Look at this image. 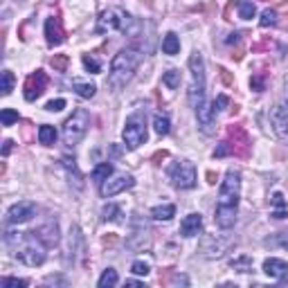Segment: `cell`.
<instances>
[{
    "label": "cell",
    "instance_id": "1",
    "mask_svg": "<svg viewBox=\"0 0 288 288\" xmlns=\"http://www.w3.org/2000/svg\"><path fill=\"white\" fill-rule=\"evenodd\" d=\"M241 196V173L236 169H230L225 173V180L221 185V194H218V205L214 221L221 230H230L236 223V207H239Z\"/></svg>",
    "mask_w": 288,
    "mask_h": 288
},
{
    "label": "cell",
    "instance_id": "2",
    "mask_svg": "<svg viewBox=\"0 0 288 288\" xmlns=\"http://www.w3.org/2000/svg\"><path fill=\"white\" fill-rule=\"evenodd\" d=\"M140 61H142V54L138 52L135 48H126V50H120L115 54L110 63V72H108V86L113 90H120L124 88L128 81L133 79L135 70H138Z\"/></svg>",
    "mask_w": 288,
    "mask_h": 288
},
{
    "label": "cell",
    "instance_id": "3",
    "mask_svg": "<svg viewBox=\"0 0 288 288\" xmlns=\"http://www.w3.org/2000/svg\"><path fill=\"white\" fill-rule=\"evenodd\" d=\"M97 32H124L126 36H138L140 25H138V23H135L124 9L110 7V9L101 11Z\"/></svg>",
    "mask_w": 288,
    "mask_h": 288
},
{
    "label": "cell",
    "instance_id": "4",
    "mask_svg": "<svg viewBox=\"0 0 288 288\" xmlns=\"http://www.w3.org/2000/svg\"><path fill=\"white\" fill-rule=\"evenodd\" d=\"M14 250H16V259L23 261L25 266L36 268V266H41V263L45 261V243L38 239V236H32V234L23 232L20 241L14 246Z\"/></svg>",
    "mask_w": 288,
    "mask_h": 288
},
{
    "label": "cell",
    "instance_id": "5",
    "mask_svg": "<svg viewBox=\"0 0 288 288\" xmlns=\"http://www.w3.org/2000/svg\"><path fill=\"white\" fill-rule=\"evenodd\" d=\"M189 70H191V86H189V104L191 108H198L205 101V61L201 52L189 56Z\"/></svg>",
    "mask_w": 288,
    "mask_h": 288
},
{
    "label": "cell",
    "instance_id": "6",
    "mask_svg": "<svg viewBox=\"0 0 288 288\" xmlns=\"http://www.w3.org/2000/svg\"><path fill=\"white\" fill-rule=\"evenodd\" d=\"M88 126H90L88 110L77 108L75 113H72V117H68L65 124H63V144L65 146H77L83 140Z\"/></svg>",
    "mask_w": 288,
    "mask_h": 288
},
{
    "label": "cell",
    "instance_id": "7",
    "mask_svg": "<svg viewBox=\"0 0 288 288\" xmlns=\"http://www.w3.org/2000/svg\"><path fill=\"white\" fill-rule=\"evenodd\" d=\"M169 180L176 189H191L196 185V167L189 160H178L169 169Z\"/></svg>",
    "mask_w": 288,
    "mask_h": 288
},
{
    "label": "cell",
    "instance_id": "8",
    "mask_svg": "<svg viewBox=\"0 0 288 288\" xmlns=\"http://www.w3.org/2000/svg\"><path fill=\"white\" fill-rule=\"evenodd\" d=\"M122 138H124V144L128 146V149H138L140 144L146 142V124H144V115H133L131 120L126 122V126H124L122 131Z\"/></svg>",
    "mask_w": 288,
    "mask_h": 288
},
{
    "label": "cell",
    "instance_id": "9",
    "mask_svg": "<svg viewBox=\"0 0 288 288\" xmlns=\"http://www.w3.org/2000/svg\"><path fill=\"white\" fill-rule=\"evenodd\" d=\"M228 142L232 146V153L239 158H248L250 156V138H248L246 128L239 124L228 126Z\"/></svg>",
    "mask_w": 288,
    "mask_h": 288
},
{
    "label": "cell",
    "instance_id": "10",
    "mask_svg": "<svg viewBox=\"0 0 288 288\" xmlns=\"http://www.w3.org/2000/svg\"><path fill=\"white\" fill-rule=\"evenodd\" d=\"M133 185H135V180H133V176H128V173H113V176L108 180H104L99 187H101V196L110 198V196H117V194H122V191L131 189Z\"/></svg>",
    "mask_w": 288,
    "mask_h": 288
},
{
    "label": "cell",
    "instance_id": "11",
    "mask_svg": "<svg viewBox=\"0 0 288 288\" xmlns=\"http://www.w3.org/2000/svg\"><path fill=\"white\" fill-rule=\"evenodd\" d=\"M36 214V205L32 201H20L16 205L9 207L7 212V223L9 225H18V223H27L30 218Z\"/></svg>",
    "mask_w": 288,
    "mask_h": 288
},
{
    "label": "cell",
    "instance_id": "12",
    "mask_svg": "<svg viewBox=\"0 0 288 288\" xmlns=\"http://www.w3.org/2000/svg\"><path fill=\"white\" fill-rule=\"evenodd\" d=\"M45 88H48V75H45L43 70H36L34 75L27 77V81H25V99L36 101L45 93Z\"/></svg>",
    "mask_w": 288,
    "mask_h": 288
},
{
    "label": "cell",
    "instance_id": "13",
    "mask_svg": "<svg viewBox=\"0 0 288 288\" xmlns=\"http://www.w3.org/2000/svg\"><path fill=\"white\" fill-rule=\"evenodd\" d=\"M232 246V241L230 239H221V236H205L203 239V243H201V252L205 257H210V259H216V257H223L225 252H228V248Z\"/></svg>",
    "mask_w": 288,
    "mask_h": 288
},
{
    "label": "cell",
    "instance_id": "14",
    "mask_svg": "<svg viewBox=\"0 0 288 288\" xmlns=\"http://www.w3.org/2000/svg\"><path fill=\"white\" fill-rule=\"evenodd\" d=\"M196 117H198V128L203 135H214L216 133V117H214V106L203 104L196 108Z\"/></svg>",
    "mask_w": 288,
    "mask_h": 288
},
{
    "label": "cell",
    "instance_id": "15",
    "mask_svg": "<svg viewBox=\"0 0 288 288\" xmlns=\"http://www.w3.org/2000/svg\"><path fill=\"white\" fill-rule=\"evenodd\" d=\"M270 124L279 140H288V110L284 106H273L270 108Z\"/></svg>",
    "mask_w": 288,
    "mask_h": 288
},
{
    "label": "cell",
    "instance_id": "16",
    "mask_svg": "<svg viewBox=\"0 0 288 288\" xmlns=\"http://www.w3.org/2000/svg\"><path fill=\"white\" fill-rule=\"evenodd\" d=\"M45 36H48L50 45H61L65 41V30H63V25H61L59 16H52V18L45 20Z\"/></svg>",
    "mask_w": 288,
    "mask_h": 288
},
{
    "label": "cell",
    "instance_id": "17",
    "mask_svg": "<svg viewBox=\"0 0 288 288\" xmlns=\"http://www.w3.org/2000/svg\"><path fill=\"white\" fill-rule=\"evenodd\" d=\"M34 234H36L38 239H41L45 246H50V248L59 243V225H56V221H48L45 225H41Z\"/></svg>",
    "mask_w": 288,
    "mask_h": 288
},
{
    "label": "cell",
    "instance_id": "18",
    "mask_svg": "<svg viewBox=\"0 0 288 288\" xmlns=\"http://www.w3.org/2000/svg\"><path fill=\"white\" fill-rule=\"evenodd\" d=\"M263 273L268 275L270 279H281L284 275L288 273V263L284 259H277V257H270L263 261Z\"/></svg>",
    "mask_w": 288,
    "mask_h": 288
},
{
    "label": "cell",
    "instance_id": "19",
    "mask_svg": "<svg viewBox=\"0 0 288 288\" xmlns=\"http://www.w3.org/2000/svg\"><path fill=\"white\" fill-rule=\"evenodd\" d=\"M203 230V216L201 214H189V216L183 218V223H180V232L183 236H196Z\"/></svg>",
    "mask_w": 288,
    "mask_h": 288
},
{
    "label": "cell",
    "instance_id": "20",
    "mask_svg": "<svg viewBox=\"0 0 288 288\" xmlns=\"http://www.w3.org/2000/svg\"><path fill=\"white\" fill-rule=\"evenodd\" d=\"M162 52L169 54V56H173V54L180 52V38L173 32H169L167 36L162 38Z\"/></svg>",
    "mask_w": 288,
    "mask_h": 288
},
{
    "label": "cell",
    "instance_id": "21",
    "mask_svg": "<svg viewBox=\"0 0 288 288\" xmlns=\"http://www.w3.org/2000/svg\"><path fill=\"white\" fill-rule=\"evenodd\" d=\"M173 214H176V207L171 205V203H167V205H158L151 210V216L156 218V221H171Z\"/></svg>",
    "mask_w": 288,
    "mask_h": 288
},
{
    "label": "cell",
    "instance_id": "22",
    "mask_svg": "<svg viewBox=\"0 0 288 288\" xmlns=\"http://www.w3.org/2000/svg\"><path fill=\"white\" fill-rule=\"evenodd\" d=\"M110 176H113V165L110 162H101V165H97L93 169V180L97 185H101L104 180H108Z\"/></svg>",
    "mask_w": 288,
    "mask_h": 288
},
{
    "label": "cell",
    "instance_id": "23",
    "mask_svg": "<svg viewBox=\"0 0 288 288\" xmlns=\"http://www.w3.org/2000/svg\"><path fill=\"white\" fill-rule=\"evenodd\" d=\"M38 142L45 144V146H52L56 142V131L54 126H50V124H43L41 128H38Z\"/></svg>",
    "mask_w": 288,
    "mask_h": 288
},
{
    "label": "cell",
    "instance_id": "24",
    "mask_svg": "<svg viewBox=\"0 0 288 288\" xmlns=\"http://www.w3.org/2000/svg\"><path fill=\"white\" fill-rule=\"evenodd\" d=\"M120 281V277H117V270L115 268H106L104 273H101V277H99V288H113Z\"/></svg>",
    "mask_w": 288,
    "mask_h": 288
},
{
    "label": "cell",
    "instance_id": "25",
    "mask_svg": "<svg viewBox=\"0 0 288 288\" xmlns=\"http://www.w3.org/2000/svg\"><path fill=\"white\" fill-rule=\"evenodd\" d=\"M72 90L79 95V97L83 99H90L95 97V93H97V86L95 83H83V81H75V86H72Z\"/></svg>",
    "mask_w": 288,
    "mask_h": 288
},
{
    "label": "cell",
    "instance_id": "26",
    "mask_svg": "<svg viewBox=\"0 0 288 288\" xmlns=\"http://www.w3.org/2000/svg\"><path fill=\"white\" fill-rule=\"evenodd\" d=\"M236 9H239V16H241L243 20L255 18V14H257L255 3H250V0H239V3H236Z\"/></svg>",
    "mask_w": 288,
    "mask_h": 288
},
{
    "label": "cell",
    "instance_id": "27",
    "mask_svg": "<svg viewBox=\"0 0 288 288\" xmlns=\"http://www.w3.org/2000/svg\"><path fill=\"white\" fill-rule=\"evenodd\" d=\"M153 128L158 135H167L169 131H171V122H169L167 115H162V113H158V115L153 117Z\"/></svg>",
    "mask_w": 288,
    "mask_h": 288
},
{
    "label": "cell",
    "instance_id": "28",
    "mask_svg": "<svg viewBox=\"0 0 288 288\" xmlns=\"http://www.w3.org/2000/svg\"><path fill=\"white\" fill-rule=\"evenodd\" d=\"M162 81H165L167 88L176 90L180 86V81H183V75H180V70H167L165 77H162Z\"/></svg>",
    "mask_w": 288,
    "mask_h": 288
},
{
    "label": "cell",
    "instance_id": "29",
    "mask_svg": "<svg viewBox=\"0 0 288 288\" xmlns=\"http://www.w3.org/2000/svg\"><path fill=\"white\" fill-rule=\"evenodd\" d=\"M120 216H122V210L117 205H113V203L104 205V210H101V218L104 221H120Z\"/></svg>",
    "mask_w": 288,
    "mask_h": 288
},
{
    "label": "cell",
    "instance_id": "30",
    "mask_svg": "<svg viewBox=\"0 0 288 288\" xmlns=\"http://www.w3.org/2000/svg\"><path fill=\"white\" fill-rule=\"evenodd\" d=\"M68 63H70V61H68V54H54L52 59H50V65H52L56 72H65Z\"/></svg>",
    "mask_w": 288,
    "mask_h": 288
},
{
    "label": "cell",
    "instance_id": "31",
    "mask_svg": "<svg viewBox=\"0 0 288 288\" xmlns=\"http://www.w3.org/2000/svg\"><path fill=\"white\" fill-rule=\"evenodd\" d=\"M261 27H270V25H277V11L275 9H263L261 14Z\"/></svg>",
    "mask_w": 288,
    "mask_h": 288
},
{
    "label": "cell",
    "instance_id": "32",
    "mask_svg": "<svg viewBox=\"0 0 288 288\" xmlns=\"http://www.w3.org/2000/svg\"><path fill=\"white\" fill-rule=\"evenodd\" d=\"M0 122H3V126H11V124L18 122V113L11 110V108H5L0 113Z\"/></svg>",
    "mask_w": 288,
    "mask_h": 288
},
{
    "label": "cell",
    "instance_id": "33",
    "mask_svg": "<svg viewBox=\"0 0 288 288\" xmlns=\"http://www.w3.org/2000/svg\"><path fill=\"white\" fill-rule=\"evenodd\" d=\"M250 88L257 90V93H263V90H266V75H263V72H259V75H252Z\"/></svg>",
    "mask_w": 288,
    "mask_h": 288
},
{
    "label": "cell",
    "instance_id": "34",
    "mask_svg": "<svg viewBox=\"0 0 288 288\" xmlns=\"http://www.w3.org/2000/svg\"><path fill=\"white\" fill-rule=\"evenodd\" d=\"M14 72L11 70H5L3 72V95H9L11 90H14Z\"/></svg>",
    "mask_w": 288,
    "mask_h": 288
},
{
    "label": "cell",
    "instance_id": "35",
    "mask_svg": "<svg viewBox=\"0 0 288 288\" xmlns=\"http://www.w3.org/2000/svg\"><path fill=\"white\" fill-rule=\"evenodd\" d=\"M232 268H236L239 273H250V270H252V261H250V257L234 259V261H232Z\"/></svg>",
    "mask_w": 288,
    "mask_h": 288
},
{
    "label": "cell",
    "instance_id": "36",
    "mask_svg": "<svg viewBox=\"0 0 288 288\" xmlns=\"http://www.w3.org/2000/svg\"><path fill=\"white\" fill-rule=\"evenodd\" d=\"M0 286L3 288H25L27 281L18 279V277H5V279H0Z\"/></svg>",
    "mask_w": 288,
    "mask_h": 288
},
{
    "label": "cell",
    "instance_id": "37",
    "mask_svg": "<svg viewBox=\"0 0 288 288\" xmlns=\"http://www.w3.org/2000/svg\"><path fill=\"white\" fill-rule=\"evenodd\" d=\"M131 270H133L135 275H144V277L151 273V268H149V263H146V261H135L133 266H131Z\"/></svg>",
    "mask_w": 288,
    "mask_h": 288
},
{
    "label": "cell",
    "instance_id": "38",
    "mask_svg": "<svg viewBox=\"0 0 288 288\" xmlns=\"http://www.w3.org/2000/svg\"><path fill=\"white\" fill-rule=\"evenodd\" d=\"M63 108H65V99H52V101H48V106H45V110H50V113H59Z\"/></svg>",
    "mask_w": 288,
    "mask_h": 288
},
{
    "label": "cell",
    "instance_id": "39",
    "mask_svg": "<svg viewBox=\"0 0 288 288\" xmlns=\"http://www.w3.org/2000/svg\"><path fill=\"white\" fill-rule=\"evenodd\" d=\"M83 65H86V70H90V72H99L101 70V65L93 59V56H88V54L83 56Z\"/></svg>",
    "mask_w": 288,
    "mask_h": 288
},
{
    "label": "cell",
    "instance_id": "40",
    "mask_svg": "<svg viewBox=\"0 0 288 288\" xmlns=\"http://www.w3.org/2000/svg\"><path fill=\"white\" fill-rule=\"evenodd\" d=\"M228 153H232V146H230V142L225 140V142H221V146L214 151V158H223V156H228Z\"/></svg>",
    "mask_w": 288,
    "mask_h": 288
},
{
    "label": "cell",
    "instance_id": "41",
    "mask_svg": "<svg viewBox=\"0 0 288 288\" xmlns=\"http://www.w3.org/2000/svg\"><path fill=\"white\" fill-rule=\"evenodd\" d=\"M218 75H221L225 86H234V79H232V75H230L228 70H225V68H218Z\"/></svg>",
    "mask_w": 288,
    "mask_h": 288
},
{
    "label": "cell",
    "instance_id": "42",
    "mask_svg": "<svg viewBox=\"0 0 288 288\" xmlns=\"http://www.w3.org/2000/svg\"><path fill=\"white\" fill-rule=\"evenodd\" d=\"M228 104H230V99L225 97V95H218L216 101H214V108H225Z\"/></svg>",
    "mask_w": 288,
    "mask_h": 288
},
{
    "label": "cell",
    "instance_id": "43",
    "mask_svg": "<svg viewBox=\"0 0 288 288\" xmlns=\"http://www.w3.org/2000/svg\"><path fill=\"white\" fill-rule=\"evenodd\" d=\"M273 205H275V207H286V198H284L281 194H275V196H273Z\"/></svg>",
    "mask_w": 288,
    "mask_h": 288
},
{
    "label": "cell",
    "instance_id": "44",
    "mask_svg": "<svg viewBox=\"0 0 288 288\" xmlns=\"http://www.w3.org/2000/svg\"><path fill=\"white\" fill-rule=\"evenodd\" d=\"M239 41H241V34H239V32L230 34V36L225 38V43H228V45H232V43H239Z\"/></svg>",
    "mask_w": 288,
    "mask_h": 288
},
{
    "label": "cell",
    "instance_id": "45",
    "mask_svg": "<svg viewBox=\"0 0 288 288\" xmlns=\"http://www.w3.org/2000/svg\"><path fill=\"white\" fill-rule=\"evenodd\" d=\"M169 153H167V151H158V153L153 156V162H156V165H160V160H165V158H167Z\"/></svg>",
    "mask_w": 288,
    "mask_h": 288
},
{
    "label": "cell",
    "instance_id": "46",
    "mask_svg": "<svg viewBox=\"0 0 288 288\" xmlns=\"http://www.w3.org/2000/svg\"><path fill=\"white\" fill-rule=\"evenodd\" d=\"M11 146H14V142H11V140H5V146H3V156H9Z\"/></svg>",
    "mask_w": 288,
    "mask_h": 288
},
{
    "label": "cell",
    "instance_id": "47",
    "mask_svg": "<svg viewBox=\"0 0 288 288\" xmlns=\"http://www.w3.org/2000/svg\"><path fill=\"white\" fill-rule=\"evenodd\" d=\"M232 7H234V3H230L228 7H225V20H232Z\"/></svg>",
    "mask_w": 288,
    "mask_h": 288
},
{
    "label": "cell",
    "instance_id": "48",
    "mask_svg": "<svg viewBox=\"0 0 288 288\" xmlns=\"http://www.w3.org/2000/svg\"><path fill=\"white\" fill-rule=\"evenodd\" d=\"M216 180H218V176L214 171H207V183L210 185H216Z\"/></svg>",
    "mask_w": 288,
    "mask_h": 288
},
{
    "label": "cell",
    "instance_id": "49",
    "mask_svg": "<svg viewBox=\"0 0 288 288\" xmlns=\"http://www.w3.org/2000/svg\"><path fill=\"white\" fill-rule=\"evenodd\" d=\"M173 284H187V277H183V275H176V277L171 279Z\"/></svg>",
    "mask_w": 288,
    "mask_h": 288
},
{
    "label": "cell",
    "instance_id": "50",
    "mask_svg": "<svg viewBox=\"0 0 288 288\" xmlns=\"http://www.w3.org/2000/svg\"><path fill=\"white\" fill-rule=\"evenodd\" d=\"M232 59H236V61H241V59H243V52H241V50H236V52L232 54Z\"/></svg>",
    "mask_w": 288,
    "mask_h": 288
},
{
    "label": "cell",
    "instance_id": "51",
    "mask_svg": "<svg viewBox=\"0 0 288 288\" xmlns=\"http://www.w3.org/2000/svg\"><path fill=\"white\" fill-rule=\"evenodd\" d=\"M281 246H284V248H286V250H288V232H286L284 236H281Z\"/></svg>",
    "mask_w": 288,
    "mask_h": 288
},
{
    "label": "cell",
    "instance_id": "52",
    "mask_svg": "<svg viewBox=\"0 0 288 288\" xmlns=\"http://www.w3.org/2000/svg\"><path fill=\"white\" fill-rule=\"evenodd\" d=\"M126 286H142V284H140V281H135V279H128Z\"/></svg>",
    "mask_w": 288,
    "mask_h": 288
},
{
    "label": "cell",
    "instance_id": "53",
    "mask_svg": "<svg viewBox=\"0 0 288 288\" xmlns=\"http://www.w3.org/2000/svg\"><path fill=\"white\" fill-rule=\"evenodd\" d=\"M142 3H146V5H151V3H153V0H142Z\"/></svg>",
    "mask_w": 288,
    "mask_h": 288
}]
</instances>
